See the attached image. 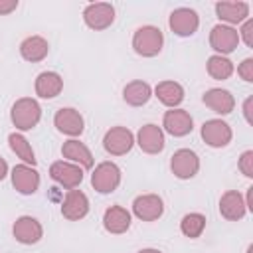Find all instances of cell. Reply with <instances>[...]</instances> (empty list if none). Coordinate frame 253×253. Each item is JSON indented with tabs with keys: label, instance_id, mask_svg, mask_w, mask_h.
<instances>
[{
	"label": "cell",
	"instance_id": "obj_6",
	"mask_svg": "<svg viewBox=\"0 0 253 253\" xmlns=\"http://www.w3.org/2000/svg\"><path fill=\"white\" fill-rule=\"evenodd\" d=\"M200 136L211 148H225L231 142L233 132H231V126L225 121L210 119V121H204L202 128H200Z\"/></svg>",
	"mask_w": 253,
	"mask_h": 253
},
{
	"label": "cell",
	"instance_id": "obj_13",
	"mask_svg": "<svg viewBox=\"0 0 253 253\" xmlns=\"http://www.w3.org/2000/svg\"><path fill=\"white\" fill-rule=\"evenodd\" d=\"M132 213L142 221H156L164 213V200L158 194H140L132 202Z\"/></svg>",
	"mask_w": 253,
	"mask_h": 253
},
{
	"label": "cell",
	"instance_id": "obj_27",
	"mask_svg": "<svg viewBox=\"0 0 253 253\" xmlns=\"http://www.w3.org/2000/svg\"><path fill=\"white\" fill-rule=\"evenodd\" d=\"M8 144H10L12 152L22 160V164H28V166H36L38 164L36 152H34L32 144L28 142V138L22 132H10L8 134Z\"/></svg>",
	"mask_w": 253,
	"mask_h": 253
},
{
	"label": "cell",
	"instance_id": "obj_24",
	"mask_svg": "<svg viewBox=\"0 0 253 253\" xmlns=\"http://www.w3.org/2000/svg\"><path fill=\"white\" fill-rule=\"evenodd\" d=\"M47 53H49V43L42 36H28L20 43V55L30 63H38L45 59Z\"/></svg>",
	"mask_w": 253,
	"mask_h": 253
},
{
	"label": "cell",
	"instance_id": "obj_37",
	"mask_svg": "<svg viewBox=\"0 0 253 253\" xmlns=\"http://www.w3.org/2000/svg\"><path fill=\"white\" fill-rule=\"evenodd\" d=\"M138 253H162L160 249H154V247H146V249H140Z\"/></svg>",
	"mask_w": 253,
	"mask_h": 253
},
{
	"label": "cell",
	"instance_id": "obj_29",
	"mask_svg": "<svg viewBox=\"0 0 253 253\" xmlns=\"http://www.w3.org/2000/svg\"><path fill=\"white\" fill-rule=\"evenodd\" d=\"M206 229V215L200 211H190L182 217L180 221V231L182 235L190 237V239H198Z\"/></svg>",
	"mask_w": 253,
	"mask_h": 253
},
{
	"label": "cell",
	"instance_id": "obj_30",
	"mask_svg": "<svg viewBox=\"0 0 253 253\" xmlns=\"http://www.w3.org/2000/svg\"><path fill=\"white\" fill-rule=\"evenodd\" d=\"M237 168H239V172H241L245 178H253V150H245V152L239 156Z\"/></svg>",
	"mask_w": 253,
	"mask_h": 253
},
{
	"label": "cell",
	"instance_id": "obj_5",
	"mask_svg": "<svg viewBox=\"0 0 253 253\" xmlns=\"http://www.w3.org/2000/svg\"><path fill=\"white\" fill-rule=\"evenodd\" d=\"M239 45V34L235 28L225 24H215L210 32V47L215 51V55H229Z\"/></svg>",
	"mask_w": 253,
	"mask_h": 253
},
{
	"label": "cell",
	"instance_id": "obj_23",
	"mask_svg": "<svg viewBox=\"0 0 253 253\" xmlns=\"http://www.w3.org/2000/svg\"><path fill=\"white\" fill-rule=\"evenodd\" d=\"M34 89L40 99H55L63 91V79L57 71H42L36 77Z\"/></svg>",
	"mask_w": 253,
	"mask_h": 253
},
{
	"label": "cell",
	"instance_id": "obj_11",
	"mask_svg": "<svg viewBox=\"0 0 253 253\" xmlns=\"http://www.w3.org/2000/svg\"><path fill=\"white\" fill-rule=\"evenodd\" d=\"M168 26H170V30H172L176 36H180V38H190V36H194V34L198 32V28H200V16H198L196 10L182 6V8L172 10V14H170V18H168Z\"/></svg>",
	"mask_w": 253,
	"mask_h": 253
},
{
	"label": "cell",
	"instance_id": "obj_9",
	"mask_svg": "<svg viewBox=\"0 0 253 253\" xmlns=\"http://www.w3.org/2000/svg\"><path fill=\"white\" fill-rule=\"evenodd\" d=\"M170 170L178 180H190L200 172V158L190 148H178L170 158Z\"/></svg>",
	"mask_w": 253,
	"mask_h": 253
},
{
	"label": "cell",
	"instance_id": "obj_32",
	"mask_svg": "<svg viewBox=\"0 0 253 253\" xmlns=\"http://www.w3.org/2000/svg\"><path fill=\"white\" fill-rule=\"evenodd\" d=\"M239 34V42L243 40V43L247 47H253V20L247 18L243 24H241V30L237 32Z\"/></svg>",
	"mask_w": 253,
	"mask_h": 253
},
{
	"label": "cell",
	"instance_id": "obj_35",
	"mask_svg": "<svg viewBox=\"0 0 253 253\" xmlns=\"http://www.w3.org/2000/svg\"><path fill=\"white\" fill-rule=\"evenodd\" d=\"M243 200H245V208H247V211H253V186L247 188V196H245Z\"/></svg>",
	"mask_w": 253,
	"mask_h": 253
},
{
	"label": "cell",
	"instance_id": "obj_15",
	"mask_svg": "<svg viewBox=\"0 0 253 253\" xmlns=\"http://www.w3.org/2000/svg\"><path fill=\"white\" fill-rule=\"evenodd\" d=\"M134 142L138 144V148L146 154H160L164 150V130L154 125V123H148L144 126L138 128L136 136H134Z\"/></svg>",
	"mask_w": 253,
	"mask_h": 253
},
{
	"label": "cell",
	"instance_id": "obj_26",
	"mask_svg": "<svg viewBox=\"0 0 253 253\" xmlns=\"http://www.w3.org/2000/svg\"><path fill=\"white\" fill-rule=\"evenodd\" d=\"M150 97H152V87L142 79H134L126 83L123 89V101L130 107H142L148 103Z\"/></svg>",
	"mask_w": 253,
	"mask_h": 253
},
{
	"label": "cell",
	"instance_id": "obj_25",
	"mask_svg": "<svg viewBox=\"0 0 253 253\" xmlns=\"http://www.w3.org/2000/svg\"><path fill=\"white\" fill-rule=\"evenodd\" d=\"M154 97L168 109H178L184 101V87L178 81H160L154 87Z\"/></svg>",
	"mask_w": 253,
	"mask_h": 253
},
{
	"label": "cell",
	"instance_id": "obj_28",
	"mask_svg": "<svg viewBox=\"0 0 253 253\" xmlns=\"http://www.w3.org/2000/svg\"><path fill=\"white\" fill-rule=\"evenodd\" d=\"M206 69H208V75L215 81H225L233 75V61L225 55H210L208 57V63H206Z\"/></svg>",
	"mask_w": 253,
	"mask_h": 253
},
{
	"label": "cell",
	"instance_id": "obj_20",
	"mask_svg": "<svg viewBox=\"0 0 253 253\" xmlns=\"http://www.w3.org/2000/svg\"><path fill=\"white\" fill-rule=\"evenodd\" d=\"M219 213L227 221H239V219H243L245 213H247L243 196L237 190L223 192L221 198H219Z\"/></svg>",
	"mask_w": 253,
	"mask_h": 253
},
{
	"label": "cell",
	"instance_id": "obj_17",
	"mask_svg": "<svg viewBox=\"0 0 253 253\" xmlns=\"http://www.w3.org/2000/svg\"><path fill=\"white\" fill-rule=\"evenodd\" d=\"M162 128L172 136H186L194 128V119L184 109H170L162 117Z\"/></svg>",
	"mask_w": 253,
	"mask_h": 253
},
{
	"label": "cell",
	"instance_id": "obj_7",
	"mask_svg": "<svg viewBox=\"0 0 253 253\" xmlns=\"http://www.w3.org/2000/svg\"><path fill=\"white\" fill-rule=\"evenodd\" d=\"M83 22L95 32L107 30L115 22V6L109 2H91L83 10Z\"/></svg>",
	"mask_w": 253,
	"mask_h": 253
},
{
	"label": "cell",
	"instance_id": "obj_16",
	"mask_svg": "<svg viewBox=\"0 0 253 253\" xmlns=\"http://www.w3.org/2000/svg\"><path fill=\"white\" fill-rule=\"evenodd\" d=\"M89 213V198L85 192L73 188L67 190L63 202H61V215L67 221H79Z\"/></svg>",
	"mask_w": 253,
	"mask_h": 253
},
{
	"label": "cell",
	"instance_id": "obj_4",
	"mask_svg": "<svg viewBox=\"0 0 253 253\" xmlns=\"http://www.w3.org/2000/svg\"><path fill=\"white\" fill-rule=\"evenodd\" d=\"M134 146V134L126 126H111L103 136V148L111 156H125Z\"/></svg>",
	"mask_w": 253,
	"mask_h": 253
},
{
	"label": "cell",
	"instance_id": "obj_38",
	"mask_svg": "<svg viewBox=\"0 0 253 253\" xmlns=\"http://www.w3.org/2000/svg\"><path fill=\"white\" fill-rule=\"evenodd\" d=\"M247 253H253V245H249V247H247Z\"/></svg>",
	"mask_w": 253,
	"mask_h": 253
},
{
	"label": "cell",
	"instance_id": "obj_22",
	"mask_svg": "<svg viewBox=\"0 0 253 253\" xmlns=\"http://www.w3.org/2000/svg\"><path fill=\"white\" fill-rule=\"evenodd\" d=\"M61 156H63L67 162H73V164L81 166L83 170L93 168V164H95V158H93L91 150L87 148V144L81 142V140H77V138H69V140L63 142V146H61Z\"/></svg>",
	"mask_w": 253,
	"mask_h": 253
},
{
	"label": "cell",
	"instance_id": "obj_1",
	"mask_svg": "<svg viewBox=\"0 0 253 253\" xmlns=\"http://www.w3.org/2000/svg\"><path fill=\"white\" fill-rule=\"evenodd\" d=\"M40 119H42V107L32 97H20L10 109V121L20 132H26L38 126Z\"/></svg>",
	"mask_w": 253,
	"mask_h": 253
},
{
	"label": "cell",
	"instance_id": "obj_19",
	"mask_svg": "<svg viewBox=\"0 0 253 253\" xmlns=\"http://www.w3.org/2000/svg\"><path fill=\"white\" fill-rule=\"evenodd\" d=\"M130 221H132V215L123 206H111L103 213V227H105V231H109L113 235L126 233L130 229Z\"/></svg>",
	"mask_w": 253,
	"mask_h": 253
},
{
	"label": "cell",
	"instance_id": "obj_14",
	"mask_svg": "<svg viewBox=\"0 0 253 253\" xmlns=\"http://www.w3.org/2000/svg\"><path fill=\"white\" fill-rule=\"evenodd\" d=\"M12 235L22 245H36L43 237V227L36 217L20 215L12 225Z\"/></svg>",
	"mask_w": 253,
	"mask_h": 253
},
{
	"label": "cell",
	"instance_id": "obj_31",
	"mask_svg": "<svg viewBox=\"0 0 253 253\" xmlns=\"http://www.w3.org/2000/svg\"><path fill=\"white\" fill-rule=\"evenodd\" d=\"M237 75H239L245 83H253V57H245V59L237 65Z\"/></svg>",
	"mask_w": 253,
	"mask_h": 253
},
{
	"label": "cell",
	"instance_id": "obj_12",
	"mask_svg": "<svg viewBox=\"0 0 253 253\" xmlns=\"http://www.w3.org/2000/svg\"><path fill=\"white\" fill-rule=\"evenodd\" d=\"M10 180H12V186L16 188V192L22 196H32L40 188V172L36 170V166L16 164L10 170Z\"/></svg>",
	"mask_w": 253,
	"mask_h": 253
},
{
	"label": "cell",
	"instance_id": "obj_21",
	"mask_svg": "<svg viewBox=\"0 0 253 253\" xmlns=\"http://www.w3.org/2000/svg\"><path fill=\"white\" fill-rule=\"evenodd\" d=\"M202 103L217 115H229L235 109V97L231 95V91L221 89V87L208 89L202 95Z\"/></svg>",
	"mask_w": 253,
	"mask_h": 253
},
{
	"label": "cell",
	"instance_id": "obj_36",
	"mask_svg": "<svg viewBox=\"0 0 253 253\" xmlns=\"http://www.w3.org/2000/svg\"><path fill=\"white\" fill-rule=\"evenodd\" d=\"M6 176H8V162L0 156V182H2Z\"/></svg>",
	"mask_w": 253,
	"mask_h": 253
},
{
	"label": "cell",
	"instance_id": "obj_10",
	"mask_svg": "<svg viewBox=\"0 0 253 253\" xmlns=\"http://www.w3.org/2000/svg\"><path fill=\"white\" fill-rule=\"evenodd\" d=\"M49 178L57 182L61 188L73 190L83 182V168L67 160H55L49 166Z\"/></svg>",
	"mask_w": 253,
	"mask_h": 253
},
{
	"label": "cell",
	"instance_id": "obj_34",
	"mask_svg": "<svg viewBox=\"0 0 253 253\" xmlns=\"http://www.w3.org/2000/svg\"><path fill=\"white\" fill-rule=\"evenodd\" d=\"M251 107H253V97H247L243 103V117L249 125H253V117H251Z\"/></svg>",
	"mask_w": 253,
	"mask_h": 253
},
{
	"label": "cell",
	"instance_id": "obj_8",
	"mask_svg": "<svg viewBox=\"0 0 253 253\" xmlns=\"http://www.w3.org/2000/svg\"><path fill=\"white\" fill-rule=\"evenodd\" d=\"M53 126L61 134L75 138V136H81L83 134V130H85V119H83V115L77 109H73V107H61L53 115Z\"/></svg>",
	"mask_w": 253,
	"mask_h": 253
},
{
	"label": "cell",
	"instance_id": "obj_33",
	"mask_svg": "<svg viewBox=\"0 0 253 253\" xmlns=\"http://www.w3.org/2000/svg\"><path fill=\"white\" fill-rule=\"evenodd\" d=\"M18 8V0H0V16L12 14Z\"/></svg>",
	"mask_w": 253,
	"mask_h": 253
},
{
	"label": "cell",
	"instance_id": "obj_3",
	"mask_svg": "<svg viewBox=\"0 0 253 253\" xmlns=\"http://www.w3.org/2000/svg\"><path fill=\"white\" fill-rule=\"evenodd\" d=\"M119 184H121V168L115 162L105 160L95 166V170L91 174V186L95 192L111 194L119 188Z\"/></svg>",
	"mask_w": 253,
	"mask_h": 253
},
{
	"label": "cell",
	"instance_id": "obj_2",
	"mask_svg": "<svg viewBox=\"0 0 253 253\" xmlns=\"http://www.w3.org/2000/svg\"><path fill=\"white\" fill-rule=\"evenodd\" d=\"M164 45V34L156 26H140L132 34V49L140 57H154L162 51Z\"/></svg>",
	"mask_w": 253,
	"mask_h": 253
},
{
	"label": "cell",
	"instance_id": "obj_18",
	"mask_svg": "<svg viewBox=\"0 0 253 253\" xmlns=\"http://www.w3.org/2000/svg\"><path fill=\"white\" fill-rule=\"evenodd\" d=\"M213 8H215V14L221 20V24L231 26V28L235 24H243L249 18V4L243 0H237V2L221 0V2H215Z\"/></svg>",
	"mask_w": 253,
	"mask_h": 253
}]
</instances>
